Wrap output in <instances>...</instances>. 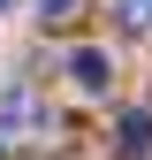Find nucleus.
<instances>
[{
    "instance_id": "5",
    "label": "nucleus",
    "mask_w": 152,
    "mask_h": 160,
    "mask_svg": "<svg viewBox=\"0 0 152 160\" xmlns=\"http://www.w3.org/2000/svg\"><path fill=\"white\" fill-rule=\"evenodd\" d=\"M76 8H84V0H38V15H46V23H69Z\"/></svg>"
},
{
    "instance_id": "4",
    "label": "nucleus",
    "mask_w": 152,
    "mask_h": 160,
    "mask_svg": "<svg viewBox=\"0 0 152 160\" xmlns=\"http://www.w3.org/2000/svg\"><path fill=\"white\" fill-rule=\"evenodd\" d=\"M122 31H152V0H122Z\"/></svg>"
},
{
    "instance_id": "3",
    "label": "nucleus",
    "mask_w": 152,
    "mask_h": 160,
    "mask_svg": "<svg viewBox=\"0 0 152 160\" xmlns=\"http://www.w3.org/2000/svg\"><path fill=\"white\" fill-rule=\"evenodd\" d=\"M114 152H129V160L152 152V107H129L122 122H114Z\"/></svg>"
},
{
    "instance_id": "1",
    "label": "nucleus",
    "mask_w": 152,
    "mask_h": 160,
    "mask_svg": "<svg viewBox=\"0 0 152 160\" xmlns=\"http://www.w3.org/2000/svg\"><path fill=\"white\" fill-rule=\"evenodd\" d=\"M38 122H46V107H38L31 84H8V92H0V130H8V137H38Z\"/></svg>"
},
{
    "instance_id": "6",
    "label": "nucleus",
    "mask_w": 152,
    "mask_h": 160,
    "mask_svg": "<svg viewBox=\"0 0 152 160\" xmlns=\"http://www.w3.org/2000/svg\"><path fill=\"white\" fill-rule=\"evenodd\" d=\"M0 8H15V0H0Z\"/></svg>"
},
{
    "instance_id": "2",
    "label": "nucleus",
    "mask_w": 152,
    "mask_h": 160,
    "mask_svg": "<svg viewBox=\"0 0 152 160\" xmlns=\"http://www.w3.org/2000/svg\"><path fill=\"white\" fill-rule=\"evenodd\" d=\"M69 84L99 99V92L114 84V61H107V46H76V53H69Z\"/></svg>"
}]
</instances>
